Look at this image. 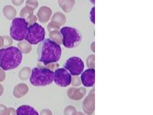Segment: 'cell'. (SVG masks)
Instances as JSON below:
<instances>
[{
  "label": "cell",
  "mask_w": 153,
  "mask_h": 115,
  "mask_svg": "<svg viewBox=\"0 0 153 115\" xmlns=\"http://www.w3.org/2000/svg\"><path fill=\"white\" fill-rule=\"evenodd\" d=\"M61 48L51 39H44L38 47V61L45 65L49 63L58 62L61 57Z\"/></svg>",
  "instance_id": "1"
},
{
  "label": "cell",
  "mask_w": 153,
  "mask_h": 115,
  "mask_svg": "<svg viewBox=\"0 0 153 115\" xmlns=\"http://www.w3.org/2000/svg\"><path fill=\"white\" fill-rule=\"evenodd\" d=\"M22 53L14 46L0 49V68L10 71L18 68L22 61Z\"/></svg>",
  "instance_id": "2"
},
{
  "label": "cell",
  "mask_w": 153,
  "mask_h": 115,
  "mask_svg": "<svg viewBox=\"0 0 153 115\" xmlns=\"http://www.w3.org/2000/svg\"><path fill=\"white\" fill-rule=\"evenodd\" d=\"M31 85L44 87L51 84L54 81V72L43 66H38L31 69L29 78Z\"/></svg>",
  "instance_id": "3"
},
{
  "label": "cell",
  "mask_w": 153,
  "mask_h": 115,
  "mask_svg": "<svg viewBox=\"0 0 153 115\" xmlns=\"http://www.w3.org/2000/svg\"><path fill=\"white\" fill-rule=\"evenodd\" d=\"M60 32L62 36V45L67 49H74L81 42V34L76 28L65 26L60 29Z\"/></svg>",
  "instance_id": "4"
},
{
  "label": "cell",
  "mask_w": 153,
  "mask_h": 115,
  "mask_svg": "<svg viewBox=\"0 0 153 115\" xmlns=\"http://www.w3.org/2000/svg\"><path fill=\"white\" fill-rule=\"evenodd\" d=\"M28 25L22 18H15L10 27V37L14 40L21 42L25 40L28 31Z\"/></svg>",
  "instance_id": "5"
},
{
  "label": "cell",
  "mask_w": 153,
  "mask_h": 115,
  "mask_svg": "<svg viewBox=\"0 0 153 115\" xmlns=\"http://www.w3.org/2000/svg\"><path fill=\"white\" fill-rule=\"evenodd\" d=\"M25 41L31 45H38L45 39V30L40 24L35 23L28 25Z\"/></svg>",
  "instance_id": "6"
},
{
  "label": "cell",
  "mask_w": 153,
  "mask_h": 115,
  "mask_svg": "<svg viewBox=\"0 0 153 115\" xmlns=\"http://www.w3.org/2000/svg\"><path fill=\"white\" fill-rule=\"evenodd\" d=\"M65 68L68 70L71 75H80L84 72V63L79 57H71L68 58L65 65Z\"/></svg>",
  "instance_id": "7"
},
{
  "label": "cell",
  "mask_w": 153,
  "mask_h": 115,
  "mask_svg": "<svg viewBox=\"0 0 153 115\" xmlns=\"http://www.w3.org/2000/svg\"><path fill=\"white\" fill-rule=\"evenodd\" d=\"M71 77L68 70L65 68H59L54 72V81L59 87H68L71 84Z\"/></svg>",
  "instance_id": "8"
},
{
  "label": "cell",
  "mask_w": 153,
  "mask_h": 115,
  "mask_svg": "<svg viewBox=\"0 0 153 115\" xmlns=\"http://www.w3.org/2000/svg\"><path fill=\"white\" fill-rule=\"evenodd\" d=\"M82 108L86 115H92L95 111V89L93 88L90 94L84 98Z\"/></svg>",
  "instance_id": "9"
},
{
  "label": "cell",
  "mask_w": 153,
  "mask_h": 115,
  "mask_svg": "<svg viewBox=\"0 0 153 115\" xmlns=\"http://www.w3.org/2000/svg\"><path fill=\"white\" fill-rule=\"evenodd\" d=\"M82 84L85 87H94L95 84V69L88 68L81 73L80 76Z\"/></svg>",
  "instance_id": "10"
},
{
  "label": "cell",
  "mask_w": 153,
  "mask_h": 115,
  "mask_svg": "<svg viewBox=\"0 0 153 115\" xmlns=\"http://www.w3.org/2000/svg\"><path fill=\"white\" fill-rule=\"evenodd\" d=\"M87 94V89L85 87H71L67 91V94L70 100L71 101H80Z\"/></svg>",
  "instance_id": "11"
},
{
  "label": "cell",
  "mask_w": 153,
  "mask_h": 115,
  "mask_svg": "<svg viewBox=\"0 0 153 115\" xmlns=\"http://www.w3.org/2000/svg\"><path fill=\"white\" fill-rule=\"evenodd\" d=\"M52 16V10L48 6H42L37 12V18L41 23L45 24Z\"/></svg>",
  "instance_id": "12"
},
{
  "label": "cell",
  "mask_w": 153,
  "mask_h": 115,
  "mask_svg": "<svg viewBox=\"0 0 153 115\" xmlns=\"http://www.w3.org/2000/svg\"><path fill=\"white\" fill-rule=\"evenodd\" d=\"M29 91V87L25 83H19L13 88L12 94L16 98H22L26 95Z\"/></svg>",
  "instance_id": "13"
},
{
  "label": "cell",
  "mask_w": 153,
  "mask_h": 115,
  "mask_svg": "<svg viewBox=\"0 0 153 115\" xmlns=\"http://www.w3.org/2000/svg\"><path fill=\"white\" fill-rule=\"evenodd\" d=\"M16 115H39V114L30 105H24L17 108Z\"/></svg>",
  "instance_id": "14"
},
{
  "label": "cell",
  "mask_w": 153,
  "mask_h": 115,
  "mask_svg": "<svg viewBox=\"0 0 153 115\" xmlns=\"http://www.w3.org/2000/svg\"><path fill=\"white\" fill-rule=\"evenodd\" d=\"M51 19V22L57 25L59 27L64 26L67 22L66 16L61 12H55Z\"/></svg>",
  "instance_id": "15"
},
{
  "label": "cell",
  "mask_w": 153,
  "mask_h": 115,
  "mask_svg": "<svg viewBox=\"0 0 153 115\" xmlns=\"http://www.w3.org/2000/svg\"><path fill=\"white\" fill-rule=\"evenodd\" d=\"M58 5L62 10L66 13H69L73 10L75 5V0H58Z\"/></svg>",
  "instance_id": "16"
},
{
  "label": "cell",
  "mask_w": 153,
  "mask_h": 115,
  "mask_svg": "<svg viewBox=\"0 0 153 115\" xmlns=\"http://www.w3.org/2000/svg\"><path fill=\"white\" fill-rule=\"evenodd\" d=\"M2 13L8 20H13L15 18H16V16L17 15V11L12 5H6L2 9Z\"/></svg>",
  "instance_id": "17"
},
{
  "label": "cell",
  "mask_w": 153,
  "mask_h": 115,
  "mask_svg": "<svg viewBox=\"0 0 153 115\" xmlns=\"http://www.w3.org/2000/svg\"><path fill=\"white\" fill-rule=\"evenodd\" d=\"M18 49L21 52L22 54H29L31 52L32 47H31V44L28 43L26 41H21V42H19L18 43Z\"/></svg>",
  "instance_id": "18"
},
{
  "label": "cell",
  "mask_w": 153,
  "mask_h": 115,
  "mask_svg": "<svg viewBox=\"0 0 153 115\" xmlns=\"http://www.w3.org/2000/svg\"><path fill=\"white\" fill-rule=\"evenodd\" d=\"M49 39L53 41L54 42L57 43V45H62V36L60 32V30H56V31H51L48 35Z\"/></svg>",
  "instance_id": "19"
},
{
  "label": "cell",
  "mask_w": 153,
  "mask_h": 115,
  "mask_svg": "<svg viewBox=\"0 0 153 115\" xmlns=\"http://www.w3.org/2000/svg\"><path fill=\"white\" fill-rule=\"evenodd\" d=\"M31 74V68L30 67H23L19 72V78L22 81H27Z\"/></svg>",
  "instance_id": "20"
},
{
  "label": "cell",
  "mask_w": 153,
  "mask_h": 115,
  "mask_svg": "<svg viewBox=\"0 0 153 115\" xmlns=\"http://www.w3.org/2000/svg\"><path fill=\"white\" fill-rule=\"evenodd\" d=\"M34 9H32L31 8L28 7L27 5H25V7H23L22 9V10L20 11V18H22V19H27L29 16H32L34 14Z\"/></svg>",
  "instance_id": "21"
},
{
  "label": "cell",
  "mask_w": 153,
  "mask_h": 115,
  "mask_svg": "<svg viewBox=\"0 0 153 115\" xmlns=\"http://www.w3.org/2000/svg\"><path fill=\"white\" fill-rule=\"evenodd\" d=\"M86 64L88 68L95 69V55L94 54L89 55L86 60Z\"/></svg>",
  "instance_id": "22"
},
{
  "label": "cell",
  "mask_w": 153,
  "mask_h": 115,
  "mask_svg": "<svg viewBox=\"0 0 153 115\" xmlns=\"http://www.w3.org/2000/svg\"><path fill=\"white\" fill-rule=\"evenodd\" d=\"M76 113V108L73 105H68L64 110V115H75Z\"/></svg>",
  "instance_id": "23"
},
{
  "label": "cell",
  "mask_w": 153,
  "mask_h": 115,
  "mask_svg": "<svg viewBox=\"0 0 153 115\" xmlns=\"http://www.w3.org/2000/svg\"><path fill=\"white\" fill-rule=\"evenodd\" d=\"M71 84L72 86L74 87H80L82 84L80 77H79V75H74V76L71 77Z\"/></svg>",
  "instance_id": "24"
},
{
  "label": "cell",
  "mask_w": 153,
  "mask_h": 115,
  "mask_svg": "<svg viewBox=\"0 0 153 115\" xmlns=\"http://www.w3.org/2000/svg\"><path fill=\"white\" fill-rule=\"evenodd\" d=\"M25 4H26L27 6L31 8L34 10L38 7V0H27L26 2H25Z\"/></svg>",
  "instance_id": "25"
},
{
  "label": "cell",
  "mask_w": 153,
  "mask_h": 115,
  "mask_svg": "<svg viewBox=\"0 0 153 115\" xmlns=\"http://www.w3.org/2000/svg\"><path fill=\"white\" fill-rule=\"evenodd\" d=\"M3 39H4V46L3 47H10V46H12V44H13V40H12V38L11 37L7 36V35H4Z\"/></svg>",
  "instance_id": "26"
},
{
  "label": "cell",
  "mask_w": 153,
  "mask_h": 115,
  "mask_svg": "<svg viewBox=\"0 0 153 115\" xmlns=\"http://www.w3.org/2000/svg\"><path fill=\"white\" fill-rule=\"evenodd\" d=\"M45 68H48L49 70L52 71V72H55L57 68H59V64L57 62H52V63H49V64H47L45 65Z\"/></svg>",
  "instance_id": "27"
},
{
  "label": "cell",
  "mask_w": 153,
  "mask_h": 115,
  "mask_svg": "<svg viewBox=\"0 0 153 115\" xmlns=\"http://www.w3.org/2000/svg\"><path fill=\"white\" fill-rule=\"evenodd\" d=\"M47 28L48 31L49 32H51V31H56V30H60L61 29V27H59L58 25H57L54 24V23L51 22H49L48 24Z\"/></svg>",
  "instance_id": "28"
},
{
  "label": "cell",
  "mask_w": 153,
  "mask_h": 115,
  "mask_svg": "<svg viewBox=\"0 0 153 115\" xmlns=\"http://www.w3.org/2000/svg\"><path fill=\"white\" fill-rule=\"evenodd\" d=\"M37 20H38V18H37V16H35L34 14L32 15V16L28 17L27 19H25V21L27 22L28 25H33L35 24V23H36Z\"/></svg>",
  "instance_id": "29"
},
{
  "label": "cell",
  "mask_w": 153,
  "mask_h": 115,
  "mask_svg": "<svg viewBox=\"0 0 153 115\" xmlns=\"http://www.w3.org/2000/svg\"><path fill=\"white\" fill-rule=\"evenodd\" d=\"M5 115H16V110L13 108H8Z\"/></svg>",
  "instance_id": "30"
},
{
  "label": "cell",
  "mask_w": 153,
  "mask_h": 115,
  "mask_svg": "<svg viewBox=\"0 0 153 115\" xmlns=\"http://www.w3.org/2000/svg\"><path fill=\"white\" fill-rule=\"evenodd\" d=\"M91 21L93 24H95V7H93L91 11V16H90Z\"/></svg>",
  "instance_id": "31"
},
{
  "label": "cell",
  "mask_w": 153,
  "mask_h": 115,
  "mask_svg": "<svg viewBox=\"0 0 153 115\" xmlns=\"http://www.w3.org/2000/svg\"><path fill=\"white\" fill-rule=\"evenodd\" d=\"M5 78H6V74L5 72L3 69L0 68V82H2L5 80Z\"/></svg>",
  "instance_id": "32"
},
{
  "label": "cell",
  "mask_w": 153,
  "mask_h": 115,
  "mask_svg": "<svg viewBox=\"0 0 153 115\" xmlns=\"http://www.w3.org/2000/svg\"><path fill=\"white\" fill-rule=\"evenodd\" d=\"M40 115H53V113L50 109L45 108V109L42 110V111L40 112Z\"/></svg>",
  "instance_id": "33"
},
{
  "label": "cell",
  "mask_w": 153,
  "mask_h": 115,
  "mask_svg": "<svg viewBox=\"0 0 153 115\" xmlns=\"http://www.w3.org/2000/svg\"><path fill=\"white\" fill-rule=\"evenodd\" d=\"M11 1H12V3L16 6H20L25 2V0H11Z\"/></svg>",
  "instance_id": "34"
},
{
  "label": "cell",
  "mask_w": 153,
  "mask_h": 115,
  "mask_svg": "<svg viewBox=\"0 0 153 115\" xmlns=\"http://www.w3.org/2000/svg\"><path fill=\"white\" fill-rule=\"evenodd\" d=\"M7 107L5 105L0 104V115H5V112L7 111Z\"/></svg>",
  "instance_id": "35"
},
{
  "label": "cell",
  "mask_w": 153,
  "mask_h": 115,
  "mask_svg": "<svg viewBox=\"0 0 153 115\" xmlns=\"http://www.w3.org/2000/svg\"><path fill=\"white\" fill-rule=\"evenodd\" d=\"M4 46V39L3 37L0 35V49H2Z\"/></svg>",
  "instance_id": "36"
},
{
  "label": "cell",
  "mask_w": 153,
  "mask_h": 115,
  "mask_svg": "<svg viewBox=\"0 0 153 115\" xmlns=\"http://www.w3.org/2000/svg\"><path fill=\"white\" fill-rule=\"evenodd\" d=\"M4 93V87L2 84H0V97Z\"/></svg>",
  "instance_id": "37"
},
{
  "label": "cell",
  "mask_w": 153,
  "mask_h": 115,
  "mask_svg": "<svg viewBox=\"0 0 153 115\" xmlns=\"http://www.w3.org/2000/svg\"><path fill=\"white\" fill-rule=\"evenodd\" d=\"M91 51H92V52H95V42H92V44H91Z\"/></svg>",
  "instance_id": "38"
},
{
  "label": "cell",
  "mask_w": 153,
  "mask_h": 115,
  "mask_svg": "<svg viewBox=\"0 0 153 115\" xmlns=\"http://www.w3.org/2000/svg\"><path fill=\"white\" fill-rule=\"evenodd\" d=\"M75 115H86L84 113H82V112H76Z\"/></svg>",
  "instance_id": "39"
},
{
  "label": "cell",
  "mask_w": 153,
  "mask_h": 115,
  "mask_svg": "<svg viewBox=\"0 0 153 115\" xmlns=\"http://www.w3.org/2000/svg\"><path fill=\"white\" fill-rule=\"evenodd\" d=\"M90 1H91V2L93 4V5L95 4V0H90Z\"/></svg>",
  "instance_id": "40"
}]
</instances>
